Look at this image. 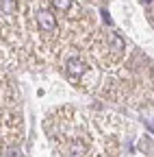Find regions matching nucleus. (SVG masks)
I'll use <instances>...</instances> for the list:
<instances>
[{
	"instance_id": "1",
	"label": "nucleus",
	"mask_w": 154,
	"mask_h": 157,
	"mask_svg": "<svg viewBox=\"0 0 154 157\" xmlns=\"http://www.w3.org/2000/svg\"><path fill=\"white\" fill-rule=\"evenodd\" d=\"M37 24H39V29H44V31H54L56 29V20H54V15L50 13V11H46V9H39L37 11Z\"/></svg>"
},
{
	"instance_id": "2",
	"label": "nucleus",
	"mask_w": 154,
	"mask_h": 157,
	"mask_svg": "<svg viewBox=\"0 0 154 157\" xmlns=\"http://www.w3.org/2000/svg\"><path fill=\"white\" fill-rule=\"evenodd\" d=\"M85 72H87V63L83 61V59H70L67 61V74L72 78H81Z\"/></svg>"
},
{
	"instance_id": "3",
	"label": "nucleus",
	"mask_w": 154,
	"mask_h": 157,
	"mask_svg": "<svg viewBox=\"0 0 154 157\" xmlns=\"http://www.w3.org/2000/svg\"><path fill=\"white\" fill-rule=\"evenodd\" d=\"M52 2L59 11H70L72 9V0H52Z\"/></svg>"
},
{
	"instance_id": "4",
	"label": "nucleus",
	"mask_w": 154,
	"mask_h": 157,
	"mask_svg": "<svg viewBox=\"0 0 154 157\" xmlns=\"http://www.w3.org/2000/svg\"><path fill=\"white\" fill-rule=\"evenodd\" d=\"M2 5V13H13L15 11V0H0Z\"/></svg>"
},
{
	"instance_id": "5",
	"label": "nucleus",
	"mask_w": 154,
	"mask_h": 157,
	"mask_svg": "<svg viewBox=\"0 0 154 157\" xmlns=\"http://www.w3.org/2000/svg\"><path fill=\"white\" fill-rule=\"evenodd\" d=\"M5 157H22V151H20V148H9V151L5 153Z\"/></svg>"
}]
</instances>
